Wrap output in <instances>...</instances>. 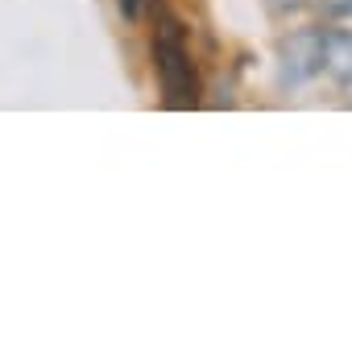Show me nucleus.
Here are the masks:
<instances>
[{
	"label": "nucleus",
	"mask_w": 352,
	"mask_h": 352,
	"mask_svg": "<svg viewBox=\"0 0 352 352\" xmlns=\"http://www.w3.org/2000/svg\"><path fill=\"white\" fill-rule=\"evenodd\" d=\"M311 9H319L323 17H352V0H311Z\"/></svg>",
	"instance_id": "3"
},
{
	"label": "nucleus",
	"mask_w": 352,
	"mask_h": 352,
	"mask_svg": "<svg viewBox=\"0 0 352 352\" xmlns=\"http://www.w3.org/2000/svg\"><path fill=\"white\" fill-rule=\"evenodd\" d=\"M153 71H157V83L166 91V100L174 108H187L199 100V75L191 67V50H187V38H183V25L179 21H162L157 38H153Z\"/></svg>",
	"instance_id": "1"
},
{
	"label": "nucleus",
	"mask_w": 352,
	"mask_h": 352,
	"mask_svg": "<svg viewBox=\"0 0 352 352\" xmlns=\"http://www.w3.org/2000/svg\"><path fill=\"white\" fill-rule=\"evenodd\" d=\"M315 34H319V75L352 83V30L315 25Z\"/></svg>",
	"instance_id": "2"
},
{
	"label": "nucleus",
	"mask_w": 352,
	"mask_h": 352,
	"mask_svg": "<svg viewBox=\"0 0 352 352\" xmlns=\"http://www.w3.org/2000/svg\"><path fill=\"white\" fill-rule=\"evenodd\" d=\"M116 5H120V13H124L129 21H133V17L141 13V0H116Z\"/></svg>",
	"instance_id": "4"
}]
</instances>
